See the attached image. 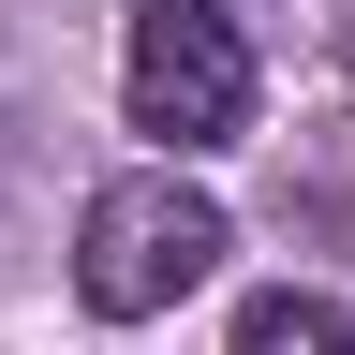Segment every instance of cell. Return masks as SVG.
<instances>
[{"instance_id":"cell-1","label":"cell","mask_w":355,"mask_h":355,"mask_svg":"<svg viewBox=\"0 0 355 355\" xmlns=\"http://www.w3.org/2000/svg\"><path fill=\"white\" fill-rule=\"evenodd\" d=\"M222 252H237V222H222L178 163H148V178H104V193H89V222H74V296L104 311V326H148V311H178Z\"/></svg>"},{"instance_id":"cell-2","label":"cell","mask_w":355,"mask_h":355,"mask_svg":"<svg viewBox=\"0 0 355 355\" xmlns=\"http://www.w3.org/2000/svg\"><path fill=\"white\" fill-rule=\"evenodd\" d=\"M119 104H133V133H163L178 163L237 148L252 133V44H237V15H222V0H133Z\"/></svg>"},{"instance_id":"cell-3","label":"cell","mask_w":355,"mask_h":355,"mask_svg":"<svg viewBox=\"0 0 355 355\" xmlns=\"http://www.w3.org/2000/svg\"><path fill=\"white\" fill-rule=\"evenodd\" d=\"M222 355H355V311L282 282V296H252V311H237V340H222Z\"/></svg>"}]
</instances>
